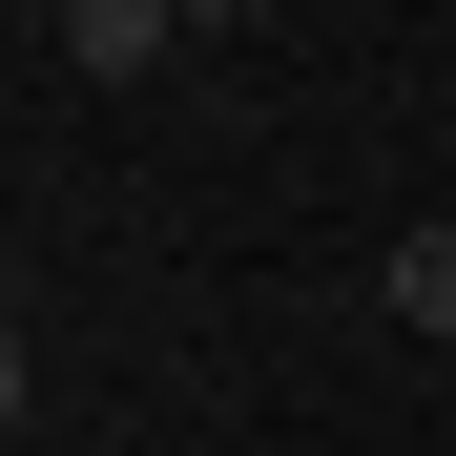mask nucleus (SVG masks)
Instances as JSON below:
<instances>
[{
	"label": "nucleus",
	"instance_id": "1",
	"mask_svg": "<svg viewBox=\"0 0 456 456\" xmlns=\"http://www.w3.org/2000/svg\"><path fill=\"white\" fill-rule=\"evenodd\" d=\"M42 62H62V84H145V62H187V21H167V0H62Z\"/></svg>",
	"mask_w": 456,
	"mask_h": 456
},
{
	"label": "nucleus",
	"instance_id": "2",
	"mask_svg": "<svg viewBox=\"0 0 456 456\" xmlns=\"http://www.w3.org/2000/svg\"><path fill=\"white\" fill-rule=\"evenodd\" d=\"M373 312H395L415 353H456V208H436V228H395V270H373Z\"/></svg>",
	"mask_w": 456,
	"mask_h": 456
}]
</instances>
